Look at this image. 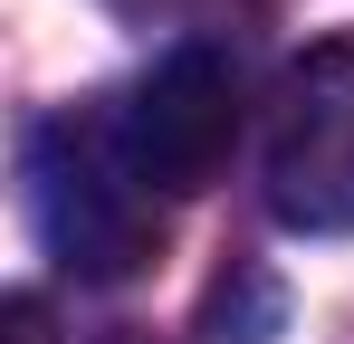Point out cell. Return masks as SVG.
I'll return each mask as SVG.
<instances>
[{"label":"cell","instance_id":"obj_2","mask_svg":"<svg viewBox=\"0 0 354 344\" xmlns=\"http://www.w3.org/2000/svg\"><path fill=\"white\" fill-rule=\"evenodd\" d=\"M268 211L306 239H354V29L316 39L268 96Z\"/></svg>","mask_w":354,"mask_h":344},{"label":"cell","instance_id":"obj_4","mask_svg":"<svg viewBox=\"0 0 354 344\" xmlns=\"http://www.w3.org/2000/svg\"><path fill=\"white\" fill-rule=\"evenodd\" d=\"M0 325H10V344H58V335H48V306H39V296H10V316H0Z\"/></svg>","mask_w":354,"mask_h":344},{"label":"cell","instance_id":"obj_3","mask_svg":"<svg viewBox=\"0 0 354 344\" xmlns=\"http://www.w3.org/2000/svg\"><path fill=\"white\" fill-rule=\"evenodd\" d=\"M115 124H124L134 172H144L163 201L211 191L221 163H230V144H239V57L211 48V39H182L173 57H153L115 96Z\"/></svg>","mask_w":354,"mask_h":344},{"label":"cell","instance_id":"obj_1","mask_svg":"<svg viewBox=\"0 0 354 344\" xmlns=\"http://www.w3.org/2000/svg\"><path fill=\"white\" fill-rule=\"evenodd\" d=\"M29 220L48 239V258L86 287H124L163 258V191L124 153L115 96L29 124Z\"/></svg>","mask_w":354,"mask_h":344}]
</instances>
